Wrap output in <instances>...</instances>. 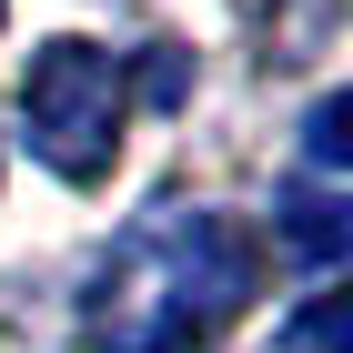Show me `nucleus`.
Masks as SVG:
<instances>
[{"instance_id": "f257e3e1", "label": "nucleus", "mask_w": 353, "mask_h": 353, "mask_svg": "<svg viewBox=\"0 0 353 353\" xmlns=\"http://www.w3.org/2000/svg\"><path fill=\"white\" fill-rule=\"evenodd\" d=\"M252 283H263V252L232 212L162 202L81 283V343L91 353H202L252 303Z\"/></svg>"}, {"instance_id": "f03ea898", "label": "nucleus", "mask_w": 353, "mask_h": 353, "mask_svg": "<svg viewBox=\"0 0 353 353\" xmlns=\"http://www.w3.org/2000/svg\"><path fill=\"white\" fill-rule=\"evenodd\" d=\"M21 121L30 152L61 172V182H101L121 162V121H132V71L101 41H41L21 71Z\"/></svg>"}, {"instance_id": "7ed1b4c3", "label": "nucleus", "mask_w": 353, "mask_h": 353, "mask_svg": "<svg viewBox=\"0 0 353 353\" xmlns=\"http://www.w3.org/2000/svg\"><path fill=\"white\" fill-rule=\"evenodd\" d=\"M283 243H293L313 272H333V263H343V243H353V222H343V192H323L313 172H303V182L283 192Z\"/></svg>"}, {"instance_id": "20e7f679", "label": "nucleus", "mask_w": 353, "mask_h": 353, "mask_svg": "<svg viewBox=\"0 0 353 353\" xmlns=\"http://www.w3.org/2000/svg\"><path fill=\"white\" fill-rule=\"evenodd\" d=\"M343 343H353V293H323L293 333H283V353H343Z\"/></svg>"}, {"instance_id": "39448f33", "label": "nucleus", "mask_w": 353, "mask_h": 353, "mask_svg": "<svg viewBox=\"0 0 353 353\" xmlns=\"http://www.w3.org/2000/svg\"><path fill=\"white\" fill-rule=\"evenodd\" d=\"M343 121H353V101H343V91H323V101H313V172H333V162L353 152Z\"/></svg>"}]
</instances>
